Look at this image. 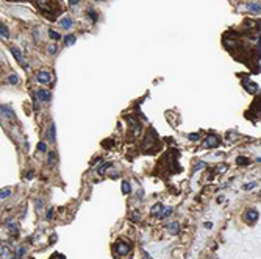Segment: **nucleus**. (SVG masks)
Wrapping results in <instances>:
<instances>
[{
	"label": "nucleus",
	"mask_w": 261,
	"mask_h": 259,
	"mask_svg": "<svg viewBox=\"0 0 261 259\" xmlns=\"http://www.w3.org/2000/svg\"><path fill=\"white\" fill-rule=\"evenodd\" d=\"M0 33H2V38H8V36H10V33H8V28H6V25H3V23H2V27H0Z\"/></svg>",
	"instance_id": "21"
},
{
	"label": "nucleus",
	"mask_w": 261,
	"mask_h": 259,
	"mask_svg": "<svg viewBox=\"0 0 261 259\" xmlns=\"http://www.w3.org/2000/svg\"><path fill=\"white\" fill-rule=\"evenodd\" d=\"M2 116L5 117V119H14L16 113L10 105H2Z\"/></svg>",
	"instance_id": "6"
},
{
	"label": "nucleus",
	"mask_w": 261,
	"mask_h": 259,
	"mask_svg": "<svg viewBox=\"0 0 261 259\" xmlns=\"http://www.w3.org/2000/svg\"><path fill=\"white\" fill-rule=\"evenodd\" d=\"M49 36H50L52 39H55V41H58V39L61 38L60 33H57V31H53V30H49Z\"/></svg>",
	"instance_id": "23"
},
{
	"label": "nucleus",
	"mask_w": 261,
	"mask_h": 259,
	"mask_svg": "<svg viewBox=\"0 0 261 259\" xmlns=\"http://www.w3.org/2000/svg\"><path fill=\"white\" fill-rule=\"evenodd\" d=\"M11 195V189H8V187H5V189H2L0 191V198H6V197H10Z\"/></svg>",
	"instance_id": "18"
},
{
	"label": "nucleus",
	"mask_w": 261,
	"mask_h": 259,
	"mask_svg": "<svg viewBox=\"0 0 261 259\" xmlns=\"http://www.w3.org/2000/svg\"><path fill=\"white\" fill-rule=\"evenodd\" d=\"M97 2H103V0H97Z\"/></svg>",
	"instance_id": "36"
},
{
	"label": "nucleus",
	"mask_w": 261,
	"mask_h": 259,
	"mask_svg": "<svg viewBox=\"0 0 261 259\" xmlns=\"http://www.w3.org/2000/svg\"><path fill=\"white\" fill-rule=\"evenodd\" d=\"M33 175H35V172H33V170H30L28 173H27V178H33Z\"/></svg>",
	"instance_id": "35"
},
{
	"label": "nucleus",
	"mask_w": 261,
	"mask_h": 259,
	"mask_svg": "<svg viewBox=\"0 0 261 259\" xmlns=\"http://www.w3.org/2000/svg\"><path fill=\"white\" fill-rule=\"evenodd\" d=\"M11 53H13V56L17 59V62H20V64L25 67V69H28V66L25 64V59H23V55L20 53V50L17 49V47H11Z\"/></svg>",
	"instance_id": "5"
},
{
	"label": "nucleus",
	"mask_w": 261,
	"mask_h": 259,
	"mask_svg": "<svg viewBox=\"0 0 261 259\" xmlns=\"http://www.w3.org/2000/svg\"><path fill=\"white\" fill-rule=\"evenodd\" d=\"M255 186H256V183H247V184H244V189L249 191V189H253Z\"/></svg>",
	"instance_id": "28"
},
{
	"label": "nucleus",
	"mask_w": 261,
	"mask_h": 259,
	"mask_svg": "<svg viewBox=\"0 0 261 259\" xmlns=\"http://www.w3.org/2000/svg\"><path fill=\"white\" fill-rule=\"evenodd\" d=\"M60 25H61L63 28H66V30H69V28H72V27H74V20L70 19V17H67V16H66V17H63V19L60 20Z\"/></svg>",
	"instance_id": "9"
},
{
	"label": "nucleus",
	"mask_w": 261,
	"mask_h": 259,
	"mask_svg": "<svg viewBox=\"0 0 261 259\" xmlns=\"http://www.w3.org/2000/svg\"><path fill=\"white\" fill-rule=\"evenodd\" d=\"M55 52H57V45H55V44L49 45V53H50V55H53Z\"/></svg>",
	"instance_id": "29"
},
{
	"label": "nucleus",
	"mask_w": 261,
	"mask_h": 259,
	"mask_svg": "<svg viewBox=\"0 0 261 259\" xmlns=\"http://www.w3.org/2000/svg\"><path fill=\"white\" fill-rule=\"evenodd\" d=\"M78 2H80V0H69V5H70V6H75Z\"/></svg>",
	"instance_id": "33"
},
{
	"label": "nucleus",
	"mask_w": 261,
	"mask_h": 259,
	"mask_svg": "<svg viewBox=\"0 0 261 259\" xmlns=\"http://www.w3.org/2000/svg\"><path fill=\"white\" fill-rule=\"evenodd\" d=\"M8 84H17L19 83V77L17 75H10L8 77V80H6Z\"/></svg>",
	"instance_id": "15"
},
{
	"label": "nucleus",
	"mask_w": 261,
	"mask_h": 259,
	"mask_svg": "<svg viewBox=\"0 0 261 259\" xmlns=\"http://www.w3.org/2000/svg\"><path fill=\"white\" fill-rule=\"evenodd\" d=\"M17 253H19V256H23V254H25V248H23V247H20V248L17 250Z\"/></svg>",
	"instance_id": "31"
},
{
	"label": "nucleus",
	"mask_w": 261,
	"mask_h": 259,
	"mask_svg": "<svg viewBox=\"0 0 261 259\" xmlns=\"http://www.w3.org/2000/svg\"><path fill=\"white\" fill-rule=\"evenodd\" d=\"M64 41H66V45H72V44L77 41V38H75L74 35H67V36L64 38Z\"/></svg>",
	"instance_id": "17"
},
{
	"label": "nucleus",
	"mask_w": 261,
	"mask_h": 259,
	"mask_svg": "<svg viewBox=\"0 0 261 259\" xmlns=\"http://www.w3.org/2000/svg\"><path fill=\"white\" fill-rule=\"evenodd\" d=\"M2 256H8V248L2 245Z\"/></svg>",
	"instance_id": "32"
},
{
	"label": "nucleus",
	"mask_w": 261,
	"mask_h": 259,
	"mask_svg": "<svg viewBox=\"0 0 261 259\" xmlns=\"http://www.w3.org/2000/svg\"><path fill=\"white\" fill-rule=\"evenodd\" d=\"M130 248H131L130 244H127V242H124V240H119V242H116V245H114V253L117 256H127Z\"/></svg>",
	"instance_id": "1"
},
{
	"label": "nucleus",
	"mask_w": 261,
	"mask_h": 259,
	"mask_svg": "<svg viewBox=\"0 0 261 259\" xmlns=\"http://www.w3.org/2000/svg\"><path fill=\"white\" fill-rule=\"evenodd\" d=\"M258 161H261V158H258Z\"/></svg>",
	"instance_id": "37"
},
{
	"label": "nucleus",
	"mask_w": 261,
	"mask_h": 259,
	"mask_svg": "<svg viewBox=\"0 0 261 259\" xmlns=\"http://www.w3.org/2000/svg\"><path fill=\"white\" fill-rule=\"evenodd\" d=\"M246 8H247V11L249 13H253V14H258L261 13V5L259 3H253V2H250V3H246Z\"/></svg>",
	"instance_id": "8"
},
{
	"label": "nucleus",
	"mask_w": 261,
	"mask_h": 259,
	"mask_svg": "<svg viewBox=\"0 0 261 259\" xmlns=\"http://www.w3.org/2000/svg\"><path fill=\"white\" fill-rule=\"evenodd\" d=\"M88 14H89V17H92V20H94V22L97 20V14L94 13V11H88Z\"/></svg>",
	"instance_id": "30"
},
{
	"label": "nucleus",
	"mask_w": 261,
	"mask_h": 259,
	"mask_svg": "<svg viewBox=\"0 0 261 259\" xmlns=\"http://www.w3.org/2000/svg\"><path fill=\"white\" fill-rule=\"evenodd\" d=\"M167 230H169L170 234H177V233L180 231V225H178L177 222H172V223L167 225Z\"/></svg>",
	"instance_id": "10"
},
{
	"label": "nucleus",
	"mask_w": 261,
	"mask_h": 259,
	"mask_svg": "<svg viewBox=\"0 0 261 259\" xmlns=\"http://www.w3.org/2000/svg\"><path fill=\"white\" fill-rule=\"evenodd\" d=\"M50 80H52V77L49 72H45V70H41V72H38V75H36V81L41 83V84H49Z\"/></svg>",
	"instance_id": "4"
},
{
	"label": "nucleus",
	"mask_w": 261,
	"mask_h": 259,
	"mask_svg": "<svg viewBox=\"0 0 261 259\" xmlns=\"http://www.w3.org/2000/svg\"><path fill=\"white\" fill-rule=\"evenodd\" d=\"M130 191H131V187H130V184H128V181H122V192L127 195V194H130Z\"/></svg>",
	"instance_id": "16"
},
{
	"label": "nucleus",
	"mask_w": 261,
	"mask_h": 259,
	"mask_svg": "<svg viewBox=\"0 0 261 259\" xmlns=\"http://www.w3.org/2000/svg\"><path fill=\"white\" fill-rule=\"evenodd\" d=\"M258 217H259L258 211L253 209V208H250V209H247L246 212H244V222L249 223V225H253L258 220Z\"/></svg>",
	"instance_id": "2"
},
{
	"label": "nucleus",
	"mask_w": 261,
	"mask_h": 259,
	"mask_svg": "<svg viewBox=\"0 0 261 259\" xmlns=\"http://www.w3.org/2000/svg\"><path fill=\"white\" fill-rule=\"evenodd\" d=\"M205 167H207V162H202V161H200V162H197V164H195V167H194V170H192V173H195L197 170L205 169Z\"/></svg>",
	"instance_id": "20"
},
{
	"label": "nucleus",
	"mask_w": 261,
	"mask_h": 259,
	"mask_svg": "<svg viewBox=\"0 0 261 259\" xmlns=\"http://www.w3.org/2000/svg\"><path fill=\"white\" fill-rule=\"evenodd\" d=\"M188 139H189V140H199V134H197V133H192V134H188Z\"/></svg>",
	"instance_id": "27"
},
{
	"label": "nucleus",
	"mask_w": 261,
	"mask_h": 259,
	"mask_svg": "<svg viewBox=\"0 0 261 259\" xmlns=\"http://www.w3.org/2000/svg\"><path fill=\"white\" fill-rule=\"evenodd\" d=\"M219 145H220V139L214 133H210V134L205 137V148H216Z\"/></svg>",
	"instance_id": "3"
},
{
	"label": "nucleus",
	"mask_w": 261,
	"mask_h": 259,
	"mask_svg": "<svg viewBox=\"0 0 261 259\" xmlns=\"http://www.w3.org/2000/svg\"><path fill=\"white\" fill-rule=\"evenodd\" d=\"M36 97L41 100V101H50L52 94L47 91V89H38V91H36Z\"/></svg>",
	"instance_id": "7"
},
{
	"label": "nucleus",
	"mask_w": 261,
	"mask_h": 259,
	"mask_svg": "<svg viewBox=\"0 0 261 259\" xmlns=\"http://www.w3.org/2000/svg\"><path fill=\"white\" fill-rule=\"evenodd\" d=\"M38 150H39V152H45V150H47L45 142H39V144H38Z\"/></svg>",
	"instance_id": "26"
},
{
	"label": "nucleus",
	"mask_w": 261,
	"mask_h": 259,
	"mask_svg": "<svg viewBox=\"0 0 261 259\" xmlns=\"http://www.w3.org/2000/svg\"><path fill=\"white\" fill-rule=\"evenodd\" d=\"M236 164H238V166H249V164H250V159H247V158H242V156H239V158L236 159Z\"/></svg>",
	"instance_id": "14"
},
{
	"label": "nucleus",
	"mask_w": 261,
	"mask_h": 259,
	"mask_svg": "<svg viewBox=\"0 0 261 259\" xmlns=\"http://www.w3.org/2000/svg\"><path fill=\"white\" fill-rule=\"evenodd\" d=\"M111 167V162H105V164H100L99 169H97V173L99 175H105V172Z\"/></svg>",
	"instance_id": "12"
},
{
	"label": "nucleus",
	"mask_w": 261,
	"mask_h": 259,
	"mask_svg": "<svg viewBox=\"0 0 261 259\" xmlns=\"http://www.w3.org/2000/svg\"><path fill=\"white\" fill-rule=\"evenodd\" d=\"M161 211H163V205H161V203H156V205L152 208V211H150V214L155 215V217H158V215L161 214Z\"/></svg>",
	"instance_id": "11"
},
{
	"label": "nucleus",
	"mask_w": 261,
	"mask_h": 259,
	"mask_svg": "<svg viewBox=\"0 0 261 259\" xmlns=\"http://www.w3.org/2000/svg\"><path fill=\"white\" fill-rule=\"evenodd\" d=\"M170 214H172V208H167V209H163V211H161V214L158 215V217H160V218H166V217L170 215Z\"/></svg>",
	"instance_id": "19"
},
{
	"label": "nucleus",
	"mask_w": 261,
	"mask_h": 259,
	"mask_svg": "<svg viewBox=\"0 0 261 259\" xmlns=\"http://www.w3.org/2000/svg\"><path fill=\"white\" fill-rule=\"evenodd\" d=\"M44 208V201L42 200H36V211H38V212H39V211H41Z\"/></svg>",
	"instance_id": "25"
},
{
	"label": "nucleus",
	"mask_w": 261,
	"mask_h": 259,
	"mask_svg": "<svg viewBox=\"0 0 261 259\" xmlns=\"http://www.w3.org/2000/svg\"><path fill=\"white\" fill-rule=\"evenodd\" d=\"M49 130H50V131H49V139L52 140V142H55V140H57V130H55V123L50 125Z\"/></svg>",
	"instance_id": "13"
},
{
	"label": "nucleus",
	"mask_w": 261,
	"mask_h": 259,
	"mask_svg": "<svg viewBox=\"0 0 261 259\" xmlns=\"http://www.w3.org/2000/svg\"><path fill=\"white\" fill-rule=\"evenodd\" d=\"M55 161H57V153H55V152H50V153H49V159H47V162H49V164H53Z\"/></svg>",
	"instance_id": "22"
},
{
	"label": "nucleus",
	"mask_w": 261,
	"mask_h": 259,
	"mask_svg": "<svg viewBox=\"0 0 261 259\" xmlns=\"http://www.w3.org/2000/svg\"><path fill=\"white\" fill-rule=\"evenodd\" d=\"M133 220H134V222H138V220H139V214H138V212H134V214H133Z\"/></svg>",
	"instance_id": "34"
},
{
	"label": "nucleus",
	"mask_w": 261,
	"mask_h": 259,
	"mask_svg": "<svg viewBox=\"0 0 261 259\" xmlns=\"http://www.w3.org/2000/svg\"><path fill=\"white\" fill-rule=\"evenodd\" d=\"M53 214H55V209L50 208L49 211H47V217H45V218H47V220H52V218H53Z\"/></svg>",
	"instance_id": "24"
}]
</instances>
